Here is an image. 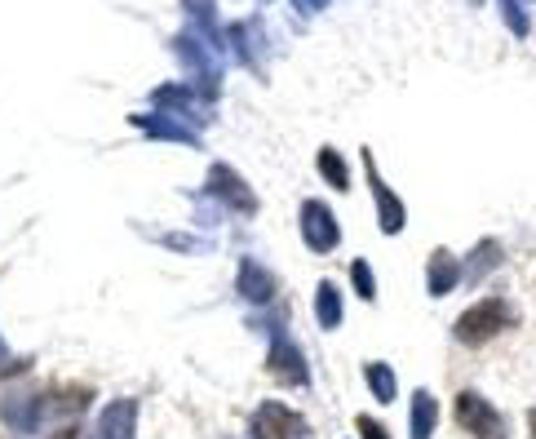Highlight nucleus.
<instances>
[{
  "label": "nucleus",
  "mask_w": 536,
  "mask_h": 439,
  "mask_svg": "<svg viewBox=\"0 0 536 439\" xmlns=\"http://www.w3.org/2000/svg\"><path fill=\"white\" fill-rule=\"evenodd\" d=\"M514 324V306L505 302V298H483V302H474L466 315L457 320V342L461 346H483L488 338H497V333H505Z\"/></svg>",
  "instance_id": "nucleus-1"
},
{
  "label": "nucleus",
  "mask_w": 536,
  "mask_h": 439,
  "mask_svg": "<svg viewBox=\"0 0 536 439\" xmlns=\"http://www.w3.org/2000/svg\"><path fill=\"white\" fill-rule=\"evenodd\" d=\"M311 426L284 404H262L253 413V439H306Z\"/></svg>",
  "instance_id": "nucleus-3"
},
{
  "label": "nucleus",
  "mask_w": 536,
  "mask_h": 439,
  "mask_svg": "<svg viewBox=\"0 0 536 439\" xmlns=\"http://www.w3.org/2000/svg\"><path fill=\"white\" fill-rule=\"evenodd\" d=\"M355 426H359V435L364 439H390V431L381 422H373V417H355Z\"/></svg>",
  "instance_id": "nucleus-8"
},
{
  "label": "nucleus",
  "mask_w": 536,
  "mask_h": 439,
  "mask_svg": "<svg viewBox=\"0 0 536 439\" xmlns=\"http://www.w3.org/2000/svg\"><path fill=\"white\" fill-rule=\"evenodd\" d=\"M457 426H461V431H470L474 439H505V435H510L505 417L488 400H483V395H474V391L457 395Z\"/></svg>",
  "instance_id": "nucleus-2"
},
{
  "label": "nucleus",
  "mask_w": 536,
  "mask_h": 439,
  "mask_svg": "<svg viewBox=\"0 0 536 439\" xmlns=\"http://www.w3.org/2000/svg\"><path fill=\"white\" fill-rule=\"evenodd\" d=\"M271 373L280 377V382H293V386H302L306 382V364H302V351H293L288 342H275V351H271Z\"/></svg>",
  "instance_id": "nucleus-4"
},
{
  "label": "nucleus",
  "mask_w": 536,
  "mask_h": 439,
  "mask_svg": "<svg viewBox=\"0 0 536 439\" xmlns=\"http://www.w3.org/2000/svg\"><path fill=\"white\" fill-rule=\"evenodd\" d=\"M439 422V404L430 400V391H417L412 395V439H430Z\"/></svg>",
  "instance_id": "nucleus-5"
},
{
  "label": "nucleus",
  "mask_w": 536,
  "mask_h": 439,
  "mask_svg": "<svg viewBox=\"0 0 536 439\" xmlns=\"http://www.w3.org/2000/svg\"><path fill=\"white\" fill-rule=\"evenodd\" d=\"M355 284H359V293H364V298H373V275H368L364 267H355Z\"/></svg>",
  "instance_id": "nucleus-9"
},
{
  "label": "nucleus",
  "mask_w": 536,
  "mask_h": 439,
  "mask_svg": "<svg viewBox=\"0 0 536 439\" xmlns=\"http://www.w3.org/2000/svg\"><path fill=\"white\" fill-rule=\"evenodd\" d=\"M528 426H532V439H536V408H532V413H528Z\"/></svg>",
  "instance_id": "nucleus-10"
},
{
  "label": "nucleus",
  "mask_w": 536,
  "mask_h": 439,
  "mask_svg": "<svg viewBox=\"0 0 536 439\" xmlns=\"http://www.w3.org/2000/svg\"><path fill=\"white\" fill-rule=\"evenodd\" d=\"M319 324H324V329H337V324H342V302H337L333 284H319Z\"/></svg>",
  "instance_id": "nucleus-7"
},
{
  "label": "nucleus",
  "mask_w": 536,
  "mask_h": 439,
  "mask_svg": "<svg viewBox=\"0 0 536 439\" xmlns=\"http://www.w3.org/2000/svg\"><path fill=\"white\" fill-rule=\"evenodd\" d=\"M364 377H368V386H373V395H377L381 404L395 400V373H390V364H381V360H377V364H368Z\"/></svg>",
  "instance_id": "nucleus-6"
}]
</instances>
